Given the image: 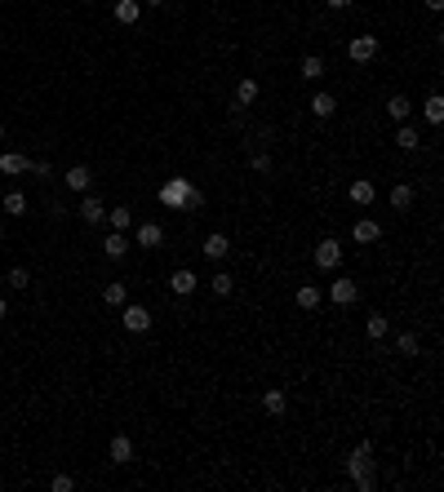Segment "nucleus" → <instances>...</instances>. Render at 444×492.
Masks as SVG:
<instances>
[{"instance_id": "9", "label": "nucleus", "mask_w": 444, "mask_h": 492, "mask_svg": "<svg viewBox=\"0 0 444 492\" xmlns=\"http://www.w3.org/2000/svg\"><path fill=\"white\" fill-rule=\"evenodd\" d=\"M196 284H200V280H196V271L178 267L174 275H169V293H178V297H191V293H196Z\"/></svg>"}, {"instance_id": "34", "label": "nucleus", "mask_w": 444, "mask_h": 492, "mask_svg": "<svg viewBox=\"0 0 444 492\" xmlns=\"http://www.w3.org/2000/svg\"><path fill=\"white\" fill-rule=\"evenodd\" d=\"M49 488H54V492H71V488H75V479H71V475H54V479H49Z\"/></svg>"}, {"instance_id": "39", "label": "nucleus", "mask_w": 444, "mask_h": 492, "mask_svg": "<svg viewBox=\"0 0 444 492\" xmlns=\"http://www.w3.org/2000/svg\"><path fill=\"white\" fill-rule=\"evenodd\" d=\"M5 315H9V302H5V297H0V319H5Z\"/></svg>"}, {"instance_id": "41", "label": "nucleus", "mask_w": 444, "mask_h": 492, "mask_svg": "<svg viewBox=\"0 0 444 492\" xmlns=\"http://www.w3.org/2000/svg\"><path fill=\"white\" fill-rule=\"evenodd\" d=\"M0 142H5V125H0Z\"/></svg>"}, {"instance_id": "35", "label": "nucleus", "mask_w": 444, "mask_h": 492, "mask_svg": "<svg viewBox=\"0 0 444 492\" xmlns=\"http://www.w3.org/2000/svg\"><path fill=\"white\" fill-rule=\"evenodd\" d=\"M249 164L258 169V173H267V169H271V156H262V151H253V156H249Z\"/></svg>"}, {"instance_id": "5", "label": "nucleus", "mask_w": 444, "mask_h": 492, "mask_svg": "<svg viewBox=\"0 0 444 492\" xmlns=\"http://www.w3.org/2000/svg\"><path fill=\"white\" fill-rule=\"evenodd\" d=\"M120 324H125V333H147V328H151V310L138 306V302H134V306L125 302V310H120Z\"/></svg>"}, {"instance_id": "23", "label": "nucleus", "mask_w": 444, "mask_h": 492, "mask_svg": "<svg viewBox=\"0 0 444 492\" xmlns=\"http://www.w3.org/2000/svg\"><path fill=\"white\" fill-rule=\"evenodd\" d=\"M320 302H325V293H320L316 284H302V288H298V306H302V310H316Z\"/></svg>"}, {"instance_id": "17", "label": "nucleus", "mask_w": 444, "mask_h": 492, "mask_svg": "<svg viewBox=\"0 0 444 492\" xmlns=\"http://www.w3.org/2000/svg\"><path fill=\"white\" fill-rule=\"evenodd\" d=\"M111 461H116V466H129V461H134V439H129V434H116V439H111Z\"/></svg>"}, {"instance_id": "18", "label": "nucleus", "mask_w": 444, "mask_h": 492, "mask_svg": "<svg viewBox=\"0 0 444 492\" xmlns=\"http://www.w3.org/2000/svg\"><path fill=\"white\" fill-rule=\"evenodd\" d=\"M334 111H338V98H334V93H311V116H316V120H329Z\"/></svg>"}, {"instance_id": "1", "label": "nucleus", "mask_w": 444, "mask_h": 492, "mask_svg": "<svg viewBox=\"0 0 444 492\" xmlns=\"http://www.w3.org/2000/svg\"><path fill=\"white\" fill-rule=\"evenodd\" d=\"M156 200L165 204V209H200L205 195L191 186V177H169V182L156 191Z\"/></svg>"}, {"instance_id": "12", "label": "nucleus", "mask_w": 444, "mask_h": 492, "mask_svg": "<svg viewBox=\"0 0 444 492\" xmlns=\"http://www.w3.org/2000/svg\"><path fill=\"white\" fill-rule=\"evenodd\" d=\"M27 169H32V160H27L23 151H5V156H0V173L5 177H18V173H27Z\"/></svg>"}, {"instance_id": "20", "label": "nucleus", "mask_w": 444, "mask_h": 492, "mask_svg": "<svg viewBox=\"0 0 444 492\" xmlns=\"http://www.w3.org/2000/svg\"><path fill=\"white\" fill-rule=\"evenodd\" d=\"M418 129H413L409 125V120H400V129H395V147H400V151H418Z\"/></svg>"}, {"instance_id": "33", "label": "nucleus", "mask_w": 444, "mask_h": 492, "mask_svg": "<svg viewBox=\"0 0 444 492\" xmlns=\"http://www.w3.org/2000/svg\"><path fill=\"white\" fill-rule=\"evenodd\" d=\"M27 284H32V271H27V267H14V271H9V288H27Z\"/></svg>"}, {"instance_id": "32", "label": "nucleus", "mask_w": 444, "mask_h": 492, "mask_svg": "<svg viewBox=\"0 0 444 492\" xmlns=\"http://www.w3.org/2000/svg\"><path fill=\"white\" fill-rule=\"evenodd\" d=\"M5 213L23 217V213H27V195H23V191H9V195H5Z\"/></svg>"}, {"instance_id": "24", "label": "nucleus", "mask_w": 444, "mask_h": 492, "mask_svg": "<svg viewBox=\"0 0 444 492\" xmlns=\"http://www.w3.org/2000/svg\"><path fill=\"white\" fill-rule=\"evenodd\" d=\"M391 209L395 213H409L413 209V186H404V182L395 186V191H391Z\"/></svg>"}, {"instance_id": "10", "label": "nucleus", "mask_w": 444, "mask_h": 492, "mask_svg": "<svg viewBox=\"0 0 444 492\" xmlns=\"http://www.w3.org/2000/svg\"><path fill=\"white\" fill-rule=\"evenodd\" d=\"M373 195H377V186L369 182V177H355V182L347 186V200L360 204V209H364V204H373Z\"/></svg>"}, {"instance_id": "6", "label": "nucleus", "mask_w": 444, "mask_h": 492, "mask_svg": "<svg viewBox=\"0 0 444 492\" xmlns=\"http://www.w3.org/2000/svg\"><path fill=\"white\" fill-rule=\"evenodd\" d=\"M355 297H360V288H355V280H334V284H329V302H334V306H351V302Z\"/></svg>"}, {"instance_id": "38", "label": "nucleus", "mask_w": 444, "mask_h": 492, "mask_svg": "<svg viewBox=\"0 0 444 492\" xmlns=\"http://www.w3.org/2000/svg\"><path fill=\"white\" fill-rule=\"evenodd\" d=\"M427 9H431V14H440V9H444V0H427Z\"/></svg>"}, {"instance_id": "16", "label": "nucleus", "mask_w": 444, "mask_h": 492, "mask_svg": "<svg viewBox=\"0 0 444 492\" xmlns=\"http://www.w3.org/2000/svg\"><path fill=\"white\" fill-rule=\"evenodd\" d=\"M62 182L71 186V191H89V182H93V173H89V164H71L67 173H62Z\"/></svg>"}, {"instance_id": "40", "label": "nucleus", "mask_w": 444, "mask_h": 492, "mask_svg": "<svg viewBox=\"0 0 444 492\" xmlns=\"http://www.w3.org/2000/svg\"><path fill=\"white\" fill-rule=\"evenodd\" d=\"M147 5H169V0H147Z\"/></svg>"}, {"instance_id": "13", "label": "nucleus", "mask_w": 444, "mask_h": 492, "mask_svg": "<svg viewBox=\"0 0 444 492\" xmlns=\"http://www.w3.org/2000/svg\"><path fill=\"white\" fill-rule=\"evenodd\" d=\"M262 408H267L271 417H285V413H289V395L271 386V391H262Z\"/></svg>"}, {"instance_id": "36", "label": "nucleus", "mask_w": 444, "mask_h": 492, "mask_svg": "<svg viewBox=\"0 0 444 492\" xmlns=\"http://www.w3.org/2000/svg\"><path fill=\"white\" fill-rule=\"evenodd\" d=\"M32 173L36 177H49V160H32Z\"/></svg>"}, {"instance_id": "28", "label": "nucleus", "mask_w": 444, "mask_h": 492, "mask_svg": "<svg viewBox=\"0 0 444 492\" xmlns=\"http://www.w3.org/2000/svg\"><path fill=\"white\" fill-rule=\"evenodd\" d=\"M102 302H107V306H125L129 288H125V284H107V288H102Z\"/></svg>"}, {"instance_id": "25", "label": "nucleus", "mask_w": 444, "mask_h": 492, "mask_svg": "<svg viewBox=\"0 0 444 492\" xmlns=\"http://www.w3.org/2000/svg\"><path fill=\"white\" fill-rule=\"evenodd\" d=\"M320 75H325V58H320V53H307V58H302V80H320Z\"/></svg>"}, {"instance_id": "3", "label": "nucleus", "mask_w": 444, "mask_h": 492, "mask_svg": "<svg viewBox=\"0 0 444 492\" xmlns=\"http://www.w3.org/2000/svg\"><path fill=\"white\" fill-rule=\"evenodd\" d=\"M338 262H342V240H334V235L320 240L316 244V267L320 271H338Z\"/></svg>"}, {"instance_id": "8", "label": "nucleus", "mask_w": 444, "mask_h": 492, "mask_svg": "<svg viewBox=\"0 0 444 492\" xmlns=\"http://www.w3.org/2000/svg\"><path fill=\"white\" fill-rule=\"evenodd\" d=\"M134 240H138V249H160V244H165V226L160 222H143L134 231Z\"/></svg>"}, {"instance_id": "37", "label": "nucleus", "mask_w": 444, "mask_h": 492, "mask_svg": "<svg viewBox=\"0 0 444 492\" xmlns=\"http://www.w3.org/2000/svg\"><path fill=\"white\" fill-rule=\"evenodd\" d=\"M325 5H329V9H338V14H342V9H351V5H355V0H325Z\"/></svg>"}, {"instance_id": "2", "label": "nucleus", "mask_w": 444, "mask_h": 492, "mask_svg": "<svg viewBox=\"0 0 444 492\" xmlns=\"http://www.w3.org/2000/svg\"><path fill=\"white\" fill-rule=\"evenodd\" d=\"M347 475L355 479V488H360V492H373V488H377V475H373V443H369V439L351 448V457H347Z\"/></svg>"}, {"instance_id": "11", "label": "nucleus", "mask_w": 444, "mask_h": 492, "mask_svg": "<svg viewBox=\"0 0 444 492\" xmlns=\"http://www.w3.org/2000/svg\"><path fill=\"white\" fill-rule=\"evenodd\" d=\"M351 240L355 244H377V240H382V226H377L373 217H360V222L351 226Z\"/></svg>"}, {"instance_id": "27", "label": "nucleus", "mask_w": 444, "mask_h": 492, "mask_svg": "<svg viewBox=\"0 0 444 492\" xmlns=\"http://www.w3.org/2000/svg\"><path fill=\"white\" fill-rule=\"evenodd\" d=\"M422 116H427L431 125H444V98H440V93H431V98H427V107H422Z\"/></svg>"}, {"instance_id": "21", "label": "nucleus", "mask_w": 444, "mask_h": 492, "mask_svg": "<svg viewBox=\"0 0 444 492\" xmlns=\"http://www.w3.org/2000/svg\"><path fill=\"white\" fill-rule=\"evenodd\" d=\"M235 102H240V107H253V102H258V80H253V75H244V80L235 84Z\"/></svg>"}, {"instance_id": "15", "label": "nucleus", "mask_w": 444, "mask_h": 492, "mask_svg": "<svg viewBox=\"0 0 444 492\" xmlns=\"http://www.w3.org/2000/svg\"><path fill=\"white\" fill-rule=\"evenodd\" d=\"M226 253H231V240H226V235H218V231L205 235V258H209V262H222Z\"/></svg>"}, {"instance_id": "29", "label": "nucleus", "mask_w": 444, "mask_h": 492, "mask_svg": "<svg viewBox=\"0 0 444 492\" xmlns=\"http://www.w3.org/2000/svg\"><path fill=\"white\" fill-rule=\"evenodd\" d=\"M418 333H413V328H404V333L400 337H395V351H400V355H418Z\"/></svg>"}, {"instance_id": "22", "label": "nucleus", "mask_w": 444, "mask_h": 492, "mask_svg": "<svg viewBox=\"0 0 444 492\" xmlns=\"http://www.w3.org/2000/svg\"><path fill=\"white\" fill-rule=\"evenodd\" d=\"M143 18V0H116V23H138Z\"/></svg>"}, {"instance_id": "7", "label": "nucleus", "mask_w": 444, "mask_h": 492, "mask_svg": "<svg viewBox=\"0 0 444 492\" xmlns=\"http://www.w3.org/2000/svg\"><path fill=\"white\" fill-rule=\"evenodd\" d=\"M80 222L84 226H102V222H107V204H102L98 195H84V200H80Z\"/></svg>"}, {"instance_id": "4", "label": "nucleus", "mask_w": 444, "mask_h": 492, "mask_svg": "<svg viewBox=\"0 0 444 492\" xmlns=\"http://www.w3.org/2000/svg\"><path fill=\"white\" fill-rule=\"evenodd\" d=\"M377 49H382V40H377V36H355V40L347 45V58H351V62H373Z\"/></svg>"}, {"instance_id": "26", "label": "nucleus", "mask_w": 444, "mask_h": 492, "mask_svg": "<svg viewBox=\"0 0 444 492\" xmlns=\"http://www.w3.org/2000/svg\"><path fill=\"white\" fill-rule=\"evenodd\" d=\"M107 222H111V231H129L134 226V209H107Z\"/></svg>"}, {"instance_id": "31", "label": "nucleus", "mask_w": 444, "mask_h": 492, "mask_svg": "<svg viewBox=\"0 0 444 492\" xmlns=\"http://www.w3.org/2000/svg\"><path fill=\"white\" fill-rule=\"evenodd\" d=\"M386 328H391V319H382V315H369V324H364V333H369L373 342H382V337H386Z\"/></svg>"}, {"instance_id": "19", "label": "nucleus", "mask_w": 444, "mask_h": 492, "mask_svg": "<svg viewBox=\"0 0 444 492\" xmlns=\"http://www.w3.org/2000/svg\"><path fill=\"white\" fill-rule=\"evenodd\" d=\"M386 116H391V120H409L413 116V102L404 98V93H391V98H386Z\"/></svg>"}, {"instance_id": "30", "label": "nucleus", "mask_w": 444, "mask_h": 492, "mask_svg": "<svg viewBox=\"0 0 444 492\" xmlns=\"http://www.w3.org/2000/svg\"><path fill=\"white\" fill-rule=\"evenodd\" d=\"M209 288H213V293H218V297H231V293H235V280H231V275H226V271H218V275H213V280H209Z\"/></svg>"}, {"instance_id": "14", "label": "nucleus", "mask_w": 444, "mask_h": 492, "mask_svg": "<svg viewBox=\"0 0 444 492\" xmlns=\"http://www.w3.org/2000/svg\"><path fill=\"white\" fill-rule=\"evenodd\" d=\"M129 249H134V244H129V231H111L107 240H102V253H107V258H125Z\"/></svg>"}]
</instances>
